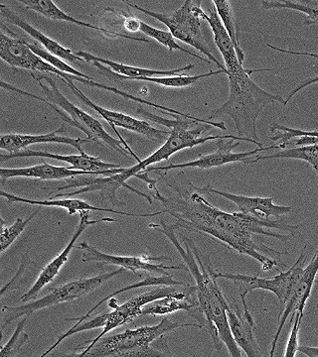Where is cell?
Instances as JSON below:
<instances>
[{"instance_id": "6da1fadb", "label": "cell", "mask_w": 318, "mask_h": 357, "mask_svg": "<svg viewBox=\"0 0 318 357\" xmlns=\"http://www.w3.org/2000/svg\"><path fill=\"white\" fill-rule=\"evenodd\" d=\"M166 184L175 192V196L166 197L159 192L152 198L161 203L164 213L175 218L173 225L176 229L196 232L219 241L239 255L250 256L260 263L263 271L275 269L280 272L279 265L287 267L280 257L289 252L270 248L263 237H274L287 243L293 238L296 230L301 229V225L261 220L242 213H226L209 203L189 180L187 189L175 183Z\"/></svg>"}, {"instance_id": "7a4b0ae2", "label": "cell", "mask_w": 318, "mask_h": 357, "mask_svg": "<svg viewBox=\"0 0 318 357\" xmlns=\"http://www.w3.org/2000/svg\"><path fill=\"white\" fill-rule=\"evenodd\" d=\"M150 229L161 232L173 244L192 275L196 283L197 299L199 309L205 319L204 330L210 335L214 347L217 351L222 349L223 344L227 347L231 357H243L241 349L233 337L231 332L227 310L230 301L225 297L215 275L216 270L212 266L210 259L203 261L200 256L199 249L189 237L183 236L185 248L179 243L175 236V227L167 225L166 220L160 218L159 225H148Z\"/></svg>"}, {"instance_id": "3957f363", "label": "cell", "mask_w": 318, "mask_h": 357, "mask_svg": "<svg viewBox=\"0 0 318 357\" xmlns=\"http://www.w3.org/2000/svg\"><path fill=\"white\" fill-rule=\"evenodd\" d=\"M270 69H245L241 63L226 68L229 79V98L209 115L208 121L228 115L234 121L238 136L253 140L263 148L256 133V119L263 109L270 103L280 102L286 107V100L280 95L268 93L260 88L251 75L256 72H268Z\"/></svg>"}, {"instance_id": "277c9868", "label": "cell", "mask_w": 318, "mask_h": 357, "mask_svg": "<svg viewBox=\"0 0 318 357\" xmlns=\"http://www.w3.org/2000/svg\"><path fill=\"white\" fill-rule=\"evenodd\" d=\"M188 326L202 328L199 324H178L164 318L159 325L140 326L102 337L89 351L57 354L53 357H174L167 333Z\"/></svg>"}, {"instance_id": "5b68a950", "label": "cell", "mask_w": 318, "mask_h": 357, "mask_svg": "<svg viewBox=\"0 0 318 357\" xmlns=\"http://www.w3.org/2000/svg\"><path fill=\"white\" fill-rule=\"evenodd\" d=\"M136 112L140 116H143V119L157 122V123L171 128V135L167 138L166 143L159 149H157L154 153L148 156L147 158L141 160L136 165L124 169V172L122 173V177L126 182L131 178H138L141 172H145L153 164L159 163V162L164 161V160H168L176 152L203 144V143L208 142V141L235 139L241 141V142L245 141V142L254 143V144L259 147V145L254 142L253 140L248 139V138L239 137V136H203L205 133L208 132L213 128H217L224 131L227 130V128H226L225 123L223 121H210L208 119L204 121H192V119H186L185 116L176 114L169 115V116L173 117V119H162L159 115L152 114V112L143 109V107H138Z\"/></svg>"}, {"instance_id": "8992f818", "label": "cell", "mask_w": 318, "mask_h": 357, "mask_svg": "<svg viewBox=\"0 0 318 357\" xmlns=\"http://www.w3.org/2000/svg\"><path fill=\"white\" fill-rule=\"evenodd\" d=\"M127 6L133 7L145 15L154 18L159 22L164 23L173 35L174 38L180 40L183 43L192 46L193 48L201 52L212 63H215L219 69L225 70V65L221 64L218 59L212 53L211 47L201 30V20H206L207 15L202 9V1L187 0L180 8L172 13H159L147 10L138 6V4L129 1H122Z\"/></svg>"}, {"instance_id": "52a82bcc", "label": "cell", "mask_w": 318, "mask_h": 357, "mask_svg": "<svg viewBox=\"0 0 318 357\" xmlns=\"http://www.w3.org/2000/svg\"><path fill=\"white\" fill-rule=\"evenodd\" d=\"M124 271L126 270L124 268H120L115 271L96 275V276L89 277V278L70 281L54 288L47 295L38 300L25 303L20 306H3L2 307V319H3L2 331H4L6 326L10 325L15 319L24 318V317L29 318L34 312L43 310L45 307L56 306V305L63 304V303L74 302L83 296L89 295V293L102 287L103 284L112 280L117 275L124 273Z\"/></svg>"}, {"instance_id": "ba28073f", "label": "cell", "mask_w": 318, "mask_h": 357, "mask_svg": "<svg viewBox=\"0 0 318 357\" xmlns=\"http://www.w3.org/2000/svg\"><path fill=\"white\" fill-rule=\"evenodd\" d=\"M32 77L38 82L42 91H43L47 98L54 102V105H57L70 117L71 126L80 129L82 132L86 134L91 142L98 143V144L108 147V149L114 150L117 153L126 157L131 155L129 150L122 144V141L115 139L113 136H110L98 119L87 114L83 109L71 102L66 96H64L60 89L56 86L55 82L51 77L36 76V75H32Z\"/></svg>"}, {"instance_id": "9c48e42d", "label": "cell", "mask_w": 318, "mask_h": 357, "mask_svg": "<svg viewBox=\"0 0 318 357\" xmlns=\"http://www.w3.org/2000/svg\"><path fill=\"white\" fill-rule=\"evenodd\" d=\"M306 248L308 246H305V248L303 249L298 260L294 262L291 269L286 272H280L272 278H260L259 276L225 273V272L219 271H216L215 275L218 279H227V280L235 282L239 285L243 305L247 304L246 298L249 293L253 292L254 290H265L277 296L280 303V310L282 311L286 306L294 284L305 268Z\"/></svg>"}, {"instance_id": "30bf717a", "label": "cell", "mask_w": 318, "mask_h": 357, "mask_svg": "<svg viewBox=\"0 0 318 357\" xmlns=\"http://www.w3.org/2000/svg\"><path fill=\"white\" fill-rule=\"evenodd\" d=\"M78 249L83 251L82 261L103 263V264L115 265L124 268L127 271H131L138 277H141L140 271L147 273H155L168 276V270H187L185 265H166L164 261H171L172 258L166 255L153 256L150 255H140L138 256H121L108 255L99 250L87 243H82Z\"/></svg>"}, {"instance_id": "8fae6325", "label": "cell", "mask_w": 318, "mask_h": 357, "mask_svg": "<svg viewBox=\"0 0 318 357\" xmlns=\"http://www.w3.org/2000/svg\"><path fill=\"white\" fill-rule=\"evenodd\" d=\"M179 287H182V286H179ZM179 287L178 286H171V287L164 286V287L154 289V290L150 291V292L136 296V297L131 298V300L127 301L124 304L120 305L117 309L108 312L107 319H106L102 333L96 335L94 340H87L85 342V344L87 345L78 347L75 349V351H89L96 342L105 337L107 333L120 328V326L133 323L136 319L140 318L143 316V309L145 306L152 304L155 301L164 299V298L168 297L172 294L178 292Z\"/></svg>"}, {"instance_id": "7c38bea8", "label": "cell", "mask_w": 318, "mask_h": 357, "mask_svg": "<svg viewBox=\"0 0 318 357\" xmlns=\"http://www.w3.org/2000/svg\"><path fill=\"white\" fill-rule=\"evenodd\" d=\"M58 77L64 84H66V86H69L72 93H74L77 98H79L85 105H88V107H91L92 109L95 110L96 114H100L101 116H102L103 119H105L110 126H112L115 132L120 136V138H121L122 144H124V147L129 150L131 156H133L134 158L136 159L138 163V162H140L141 160L138 158V155L134 153L133 150H131V148L129 146L127 141L124 140V138L121 137V135L117 132V128H115L127 129V130L133 131L134 133L140 134V135L150 138V139L164 140L167 139L168 136L171 135V131L161 130V129L155 128L154 126H152L148 121L134 119V117L131 116V115L124 114H122V112L103 109V107L96 105L95 102H92L89 98H87V96H85L84 93H82V91H80V89L75 86L74 82H73L72 79H62V77Z\"/></svg>"}, {"instance_id": "4fadbf2b", "label": "cell", "mask_w": 318, "mask_h": 357, "mask_svg": "<svg viewBox=\"0 0 318 357\" xmlns=\"http://www.w3.org/2000/svg\"><path fill=\"white\" fill-rule=\"evenodd\" d=\"M122 173L110 176V177H89V176L87 177V176H84V177L72 178V180L68 181L67 185L52 189V192L66 191V190L75 189V188H77V191L58 194L54 199L67 198V197L78 196V195L87 194V192H99L101 198L108 201L112 206H124L126 204L117 199V192L121 188H126L129 191L138 195L141 198L147 199L148 203L152 204V196L138 191L127 184L126 181L122 178Z\"/></svg>"}, {"instance_id": "5bb4252c", "label": "cell", "mask_w": 318, "mask_h": 357, "mask_svg": "<svg viewBox=\"0 0 318 357\" xmlns=\"http://www.w3.org/2000/svg\"><path fill=\"white\" fill-rule=\"evenodd\" d=\"M240 145H241V141L235 142V139H221L217 143L215 151L210 154L200 155L199 158L186 162V163L171 164L169 166L164 167H150L145 172L148 174L152 171H164L166 172L164 175H167L168 171L174 170V169L194 168L206 170V169L216 168V167L237 163V162H242L248 165L249 162L254 156H256V154L263 151V147H256V149L241 152V153L233 152V150L239 147Z\"/></svg>"}, {"instance_id": "9a60e30c", "label": "cell", "mask_w": 318, "mask_h": 357, "mask_svg": "<svg viewBox=\"0 0 318 357\" xmlns=\"http://www.w3.org/2000/svg\"><path fill=\"white\" fill-rule=\"evenodd\" d=\"M89 211H81V213H79L80 223L79 225H78L76 231L73 234L70 243H68V245L66 246L54 259H52L51 261L41 270L38 277H37L36 281L33 284L32 287L30 288L27 292L21 296L20 302H22L23 304L36 299L39 293L58 276L62 268L65 266L66 263L69 260L71 252H72L73 249H74L75 245H76L78 239L80 238V236H82L85 230L88 229L89 227H91V225H98V223L117 222V220L112 218H101V220H89Z\"/></svg>"}, {"instance_id": "2e32d148", "label": "cell", "mask_w": 318, "mask_h": 357, "mask_svg": "<svg viewBox=\"0 0 318 357\" xmlns=\"http://www.w3.org/2000/svg\"><path fill=\"white\" fill-rule=\"evenodd\" d=\"M317 273L318 249L312 259L308 263V266L303 268V272L299 275L298 280H296L293 290H291V295H289V300H287L286 306L282 311H280L279 326H277V333H275L274 340H273L272 349H270V356L268 357L275 356V351L277 349L280 333H282V328L286 325L289 316L291 317L298 312L305 316L306 302L312 295Z\"/></svg>"}, {"instance_id": "e0dca14e", "label": "cell", "mask_w": 318, "mask_h": 357, "mask_svg": "<svg viewBox=\"0 0 318 357\" xmlns=\"http://www.w3.org/2000/svg\"><path fill=\"white\" fill-rule=\"evenodd\" d=\"M11 32V31H10ZM13 37L0 32V57L7 64L16 69H21L34 73H48L57 75L59 70L48 62L39 57L30 49L28 42L17 38L11 32Z\"/></svg>"}, {"instance_id": "ac0fdd59", "label": "cell", "mask_w": 318, "mask_h": 357, "mask_svg": "<svg viewBox=\"0 0 318 357\" xmlns=\"http://www.w3.org/2000/svg\"><path fill=\"white\" fill-rule=\"evenodd\" d=\"M198 190L201 194H215L227 199L234 203L239 208L240 213L252 217L261 218V220H270V218H280L289 215L293 208L289 206H279L274 203V198H260V197L242 196V195L232 194L219 191L207 185Z\"/></svg>"}, {"instance_id": "d6986e66", "label": "cell", "mask_w": 318, "mask_h": 357, "mask_svg": "<svg viewBox=\"0 0 318 357\" xmlns=\"http://www.w3.org/2000/svg\"><path fill=\"white\" fill-rule=\"evenodd\" d=\"M178 311L187 312L190 316L197 319L198 324L203 328L205 319L198 304L196 286L186 284L178 292L147 305L143 309L141 317L166 316Z\"/></svg>"}, {"instance_id": "ffe728a7", "label": "cell", "mask_w": 318, "mask_h": 357, "mask_svg": "<svg viewBox=\"0 0 318 357\" xmlns=\"http://www.w3.org/2000/svg\"><path fill=\"white\" fill-rule=\"evenodd\" d=\"M124 167L120 169H113L107 172L91 173L83 172V171L74 170L67 167L53 166L47 163L44 160L38 165L26 167V168H1L0 169V177L2 181L8 180L11 178H31L41 181H61L66 178H75L82 176H103V177H110L124 172Z\"/></svg>"}, {"instance_id": "44dd1931", "label": "cell", "mask_w": 318, "mask_h": 357, "mask_svg": "<svg viewBox=\"0 0 318 357\" xmlns=\"http://www.w3.org/2000/svg\"><path fill=\"white\" fill-rule=\"evenodd\" d=\"M227 314L233 337L241 351L248 357H263L261 347L254 337L256 323L249 307H241L234 300L230 302Z\"/></svg>"}, {"instance_id": "7402d4cb", "label": "cell", "mask_w": 318, "mask_h": 357, "mask_svg": "<svg viewBox=\"0 0 318 357\" xmlns=\"http://www.w3.org/2000/svg\"><path fill=\"white\" fill-rule=\"evenodd\" d=\"M64 124L60 128L51 133L47 134H2L0 138V149L8 152V154L17 153L23 151L26 148L35 144H43V143H56V144L70 145L76 148L80 153L84 152L83 144L91 142L82 138H72L64 135Z\"/></svg>"}, {"instance_id": "603a6c76", "label": "cell", "mask_w": 318, "mask_h": 357, "mask_svg": "<svg viewBox=\"0 0 318 357\" xmlns=\"http://www.w3.org/2000/svg\"><path fill=\"white\" fill-rule=\"evenodd\" d=\"M27 157H40V158L43 159L48 158L66 162V163L70 164L73 169H77L78 171H83V172L102 173L113 170V169L122 168L121 165L107 163V162L101 160L100 157L91 156L85 151L78 155H61L48 153L46 151L23 150V151L17 152V153H2L0 155V159L2 162L15 158H27Z\"/></svg>"}, {"instance_id": "cb8c5ba5", "label": "cell", "mask_w": 318, "mask_h": 357, "mask_svg": "<svg viewBox=\"0 0 318 357\" xmlns=\"http://www.w3.org/2000/svg\"><path fill=\"white\" fill-rule=\"evenodd\" d=\"M2 198L7 199V203H23L32 204V206H51V208H60L64 210H67L70 215H76L77 213L81 211H105V213H115V215H126V217L133 218H152L157 217L159 215H164V211H157L153 213H129L122 211H115L113 208H98V206H92L83 199H43V201H38V199H24L21 197L15 196V195L10 194L4 191L0 192Z\"/></svg>"}, {"instance_id": "d4e9b609", "label": "cell", "mask_w": 318, "mask_h": 357, "mask_svg": "<svg viewBox=\"0 0 318 357\" xmlns=\"http://www.w3.org/2000/svg\"><path fill=\"white\" fill-rule=\"evenodd\" d=\"M0 13L9 23L17 26L23 31L27 33L30 37H32L33 39L39 42L51 55L55 56V57L61 59V60L67 61V62L72 65H76L79 62H85L83 59L76 55V53H73L72 50L62 46L56 40L49 38L47 35L39 31L36 28L33 27L29 23L26 22L18 14L14 13L13 9L4 6L3 3H0Z\"/></svg>"}, {"instance_id": "484cf974", "label": "cell", "mask_w": 318, "mask_h": 357, "mask_svg": "<svg viewBox=\"0 0 318 357\" xmlns=\"http://www.w3.org/2000/svg\"><path fill=\"white\" fill-rule=\"evenodd\" d=\"M20 3L27 7L28 9L35 11V13L41 14L44 17L48 20L55 21H64V22L72 23V24L81 26V27L89 28V29L96 30V31L102 33L110 38L115 37H121L127 40H133V41L143 42V43H150V40L147 38H140V37H133L129 35L124 34V33L110 31V30L105 29V28L98 27V26L89 24V23L83 22V21L78 20L69 14L64 13L54 2L50 0H20Z\"/></svg>"}, {"instance_id": "4316f807", "label": "cell", "mask_w": 318, "mask_h": 357, "mask_svg": "<svg viewBox=\"0 0 318 357\" xmlns=\"http://www.w3.org/2000/svg\"><path fill=\"white\" fill-rule=\"evenodd\" d=\"M185 285V282L175 280V279L172 278L171 275H168V276H164V275H160V276H148L147 278H143V280L138 282V283H134L133 285L126 286V287L120 289V290H117L115 292L108 295V297L103 298V300L99 301L95 306L91 307L84 316L80 317V318H66L64 321L82 323V321L88 319L99 307L102 306L103 303L112 299V298H115V296L120 295V294L127 292V291L133 290V289L148 287V286H168V287H171V286H178L179 287V286Z\"/></svg>"}, {"instance_id": "83f0119b", "label": "cell", "mask_w": 318, "mask_h": 357, "mask_svg": "<svg viewBox=\"0 0 318 357\" xmlns=\"http://www.w3.org/2000/svg\"><path fill=\"white\" fill-rule=\"evenodd\" d=\"M212 4L215 7L219 17L222 21L226 31L229 35L233 44H234L236 53L240 63L244 64L246 54L243 51L241 46V40H240V29L236 20L234 10H233L232 4L230 1H212Z\"/></svg>"}, {"instance_id": "f1b7e54d", "label": "cell", "mask_w": 318, "mask_h": 357, "mask_svg": "<svg viewBox=\"0 0 318 357\" xmlns=\"http://www.w3.org/2000/svg\"><path fill=\"white\" fill-rule=\"evenodd\" d=\"M254 160L249 162L250 164L256 163V162L263 161V160L272 159H296L303 160L308 162L315 169L318 178V144L308 145V146L289 148V149L280 150L275 154L266 155V156H254Z\"/></svg>"}, {"instance_id": "f546056e", "label": "cell", "mask_w": 318, "mask_h": 357, "mask_svg": "<svg viewBox=\"0 0 318 357\" xmlns=\"http://www.w3.org/2000/svg\"><path fill=\"white\" fill-rule=\"evenodd\" d=\"M261 7L266 10L270 9H289L305 14V25L318 24V1L317 0H303V1H261Z\"/></svg>"}, {"instance_id": "4dcf8cb0", "label": "cell", "mask_w": 318, "mask_h": 357, "mask_svg": "<svg viewBox=\"0 0 318 357\" xmlns=\"http://www.w3.org/2000/svg\"><path fill=\"white\" fill-rule=\"evenodd\" d=\"M41 211V206H39L30 217L27 218H16L13 225H6L3 218H1V234H0V253L3 255L6 250L10 248L14 241L20 236V234L24 231L26 227L30 225L33 218L36 217Z\"/></svg>"}, {"instance_id": "1f68e13d", "label": "cell", "mask_w": 318, "mask_h": 357, "mask_svg": "<svg viewBox=\"0 0 318 357\" xmlns=\"http://www.w3.org/2000/svg\"><path fill=\"white\" fill-rule=\"evenodd\" d=\"M140 31L147 35V36L150 37V38L154 39L155 41L159 42V43L164 45V47L168 49L169 52L176 50L181 51L183 52V53L192 56V57L199 59L200 61L207 63V64H211L212 63L208 59L198 56L196 54L182 48L180 45L176 43L175 38H174L173 35H172L171 32L162 31V30L157 29V28L147 24V23L143 22V21H140Z\"/></svg>"}, {"instance_id": "d6a6232c", "label": "cell", "mask_w": 318, "mask_h": 357, "mask_svg": "<svg viewBox=\"0 0 318 357\" xmlns=\"http://www.w3.org/2000/svg\"><path fill=\"white\" fill-rule=\"evenodd\" d=\"M108 312H102V314H98V316L93 317V319H86V321H82V323H77L76 325L73 326L69 331H67L65 333L58 337L57 342H55L49 349H47L43 354H41L39 357H46L48 354H50L56 347H59V344L63 342L64 340L69 337H72L75 333L85 332V331L95 330V328H103L106 324V319H107Z\"/></svg>"}, {"instance_id": "836d02e7", "label": "cell", "mask_w": 318, "mask_h": 357, "mask_svg": "<svg viewBox=\"0 0 318 357\" xmlns=\"http://www.w3.org/2000/svg\"><path fill=\"white\" fill-rule=\"evenodd\" d=\"M27 319L28 317H24L17 324L15 331H14L13 335L9 338L8 342H6V344L2 345L0 357H16L20 354L23 345L29 340V335L24 332Z\"/></svg>"}, {"instance_id": "e575fe53", "label": "cell", "mask_w": 318, "mask_h": 357, "mask_svg": "<svg viewBox=\"0 0 318 357\" xmlns=\"http://www.w3.org/2000/svg\"><path fill=\"white\" fill-rule=\"evenodd\" d=\"M270 131L274 133V136H270V139L279 142L280 144H284L296 137H301V136H310V137L318 138V130H301V129L287 128V126H282V124L275 123L272 124L270 128Z\"/></svg>"}, {"instance_id": "d590c367", "label": "cell", "mask_w": 318, "mask_h": 357, "mask_svg": "<svg viewBox=\"0 0 318 357\" xmlns=\"http://www.w3.org/2000/svg\"><path fill=\"white\" fill-rule=\"evenodd\" d=\"M268 48L273 49V50L280 52V53H286L289 54V55H296V56H308V57H313L318 59V54L317 53H310V52H301V51H291V50H284V49L279 48V47L273 46V45L267 44ZM318 83V75L317 76L308 77V79H303L301 83H299L296 88L291 89V93L287 95V98H286V107L287 103L291 102V98H294L298 91H301V89L308 88V86H312L313 84Z\"/></svg>"}, {"instance_id": "8d00e7d4", "label": "cell", "mask_w": 318, "mask_h": 357, "mask_svg": "<svg viewBox=\"0 0 318 357\" xmlns=\"http://www.w3.org/2000/svg\"><path fill=\"white\" fill-rule=\"evenodd\" d=\"M303 314L296 312L294 316V326L291 328V335L287 340L286 351H284V357H296V352L298 351V337L299 330H301V321L303 319Z\"/></svg>"}, {"instance_id": "74e56055", "label": "cell", "mask_w": 318, "mask_h": 357, "mask_svg": "<svg viewBox=\"0 0 318 357\" xmlns=\"http://www.w3.org/2000/svg\"><path fill=\"white\" fill-rule=\"evenodd\" d=\"M20 269H18L17 273H16L15 276L13 277V280L8 282L6 285H4L2 287L1 290V297H3L4 294L7 292V291H10L11 287H13V284L14 282L17 281L18 279H20L21 275L24 273L26 268H27L28 264L31 262L30 260L29 256H28V253H25V255H22V258H21Z\"/></svg>"}, {"instance_id": "f35d334b", "label": "cell", "mask_w": 318, "mask_h": 357, "mask_svg": "<svg viewBox=\"0 0 318 357\" xmlns=\"http://www.w3.org/2000/svg\"><path fill=\"white\" fill-rule=\"evenodd\" d=\"M298 351L308 357H318V347H299Z\"/></svg>"}, {"instance_id": "ab89813d", "label": "cell", "mask_w": 318, "mask_h": 357, "mask_svg": "<svg viewBox=\"0 0 318 357\" xmlns=\"http://www.w3.org/2000/svg\"><path fill=\"white\" fill-rule=\"evenodd\" d=\"M317 310H318V306L315 307H312V310H310V312H306V314H312V312L317 311Z\"/></svg>"}]
</instances>
